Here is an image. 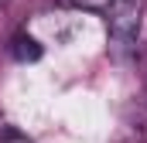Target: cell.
Returning <instances> with one entry per match:
<instances>
[{
  "label": "cell",
  "mask_w": 147,
  "mask_h": 143,
  "mask_svg": "<svg viewBox=\"0 0 147 143\" xmlns=\"http://www.w3.org/2000/svg\"><path fill=\"white\" fill-rule=\"evenodd\" d=\"M144 24V3L140 0H113L106 10V31H110V51L116 58H130L137 51V37Z\"/></svg>",
  "instance_id": "6da1fadb"
},
{
  "label": "cell",
  "mask_w": 147,
  "mask_h": 143,
  "mask_svg": "<svg viewBox=\"0 0 147 143\" xmlns=\"http://www.w3.org/2000/svg\"><path fill=\"white\" fill-rule=\"evenodd\" d=\"M10 51H14V58H17V61H24V65H28V61H38V58L45 55V48L38 44L34 37H28V34H17V37H14Z\"/></svg>",
  "instance_id": "7a4b0ae2"
},
{
  "label": "cell",
  "mask_w": 147,
  "mask_h": 143,
  "mask_svg": "<svg viewBox=\"0 0 147 143\" xmlns=\"http://www.w3.org/2000/svg\"><path fill=\"white\" fill-rule=\"evenodd\" d=\"M75 10H89V14H106L113 0H69Z\"/></svg>",
  "instance_id": "3957f363"
},
{
  "label": "cell",
  "mask_w": 147,
  "mask_h": 143,
  "mask_svg": "<svg viewBox=\"0 0 147 143\" xmlns=\"http://www.w3.org/2000/svg\"><path fill=\"white\" fill-rule=\"evenodd\" d=\"M0 143H31V140H28L24 133H17V130H7V136H3Z\"/></svg>",
  "instance_id": "277c9868"
},
{
  "label": "cell",
  "mask_w": 147,
  "mask_h": 143,
  "mask_svg": "<svg viewBox=\"0 0 147 143\" xmlns=\"http://www.w3.org/2000/svg\"><path fill=\"white\" fill-rule=\"evenodd\" d=\"M7 3H10V0H0V10H3V7H7Z\"/></svg>",
  "instance_id": "5b68a950"
}]
</instances>
